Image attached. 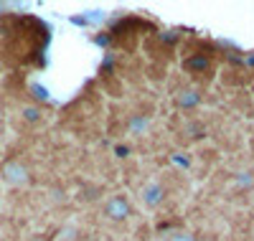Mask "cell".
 Returning <instances> with one entry per match:
<instances>
[{"mask_svg": "<svg viewBox=\"0 0 254 241\" xmlns=\"http://www.w3.org/2000/svg\"><path fill=\"white\" fill-rule=\"evenodd\" d=\"M102 213H104L107 221L122 224V221H127V218L132 216V203H130V198H127L125 193H115V195H110V198L104 201Z\"/></svg>", "mask_w": 254, "mask_h": 241, "instance_id": "cell-1", "label": "cell"}, {"mask_svg": "<svg viewBox=\"0 0 254 241\" xmlns=\"http://www.w3.org/2000/svg\"><path fill=\"white\" fill-rule=\"evenodd\" d=\"M0 178H3V183H8L13 188H20V185L31 183V170H28L26 163L10 158V160H5L3 165H0Z\"/></svg>", "mask_w": 254, "mask_h": 241, "instance_id": "cell-2", "label": "cell"}, {"mask_svg": "<svg viewBox=\"0 0 254 241\" xmlns=\"http://www.w3.org/2000/svg\"><path fill=\"white\" fill-rule=\"evenodd\" d=\"M163 198H165V188H163L160 183H147V185L142 188V201H145V206H147V208L160 206V203H163Z\"/></svg>", "mask_w": 254, "mask_h": 241, "instance_id": "cell-3", "label": "cell"}, {"mask_svg": "<svg viewBox=\"0 0 254 241\" xmlns=\"http://www.w3.org/2000/svg\"><path fill=\"white\" fill-rule=\"evenodd\" d=\"M183 69H186V71H193V74H203V71L211 69V61H208V56H203V54H193V56H188V59L183 61Z\"/></svg>", "mask_w": 254, "mask_h": 241, "instance_id": "cell-4", "label": "cell"}, {"mask_svg": "<svg viewBox=\"0 0 254 241\" xmlns=\"http://www.w3.org/2000/svg\"><path fill=\"white\" fill-rule=\"evenodd\" d=\"M176 104H178L181 109H196V107L201 104V94H198V92H193V89H186V92H181V94H178Z\"/></svg>", "mask_w": 254, "mask_h": 241, "instance_id": "cell-5", "label": "cell"}, {"mask_svg": "<svg viewBox=\"0 0 254 241\" xmlns=\"http://www.w3.org/2000/svg\"><path fill=\"white\" fill-rule=\"evenodd\" d=\"M168 241H196V236H193V234H188V231H176Z\"/></svg>", "mask_w": 254, "mask_h": 241, "instance_id": "cell-6", "label": "cell"}, {"mask_svg": "<svg viewBox=\"0 0 254 241\" xmlns=\"http://www.w3.org/2000/svg\"><path fill=\"white\" fill-rule=\"evenodd\" d=\"M23 117H26L28 122H36V120H38V112H36V109H26V112H23Z\"/></svg>", "mask_w": 254, "mask_h": 241, "instance_id": "cell-7", "label": "cell"}, {"mask_svg": "<svg viewBox=\"0 0 254 241\" xmlns=\"http://www.w3.org/2000/svg\"><path fill=\"white\" fill-rule=\"evenodd\" d=\"M28 241H51V236H44V234H36V236H31Z\"/></svg>", "mask_w": 254, "mask_h": 241, "instance_id": "cell-8", "label": "cell"}, {"mask_svg": "<svg viewBox=\"0 0 254 241\" xmlns=\"http://www.w3.org/2000/svg\"><path fill=\"white\" fill-rule=\"evenodd\" d=\"M196 241H211V239H198V236H196Z\"/></svg>", "mask_w": 254, "mask_h": 241, "instance_id": "cell-9", "label": "cell"}]
</instances>
